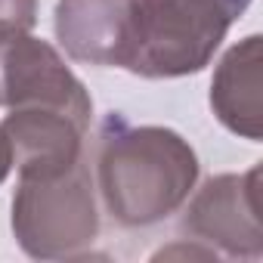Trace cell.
Segmentation results:
<instances>
[{"label": "cell", "instance_id": "1", "mask_svg": "<svg viewBox=\"0 0 263 263\" xmlns=\"http://www.w3.org/2000/svg\"><path fill=\"white\" fill-rule=\"evenodd\" d=\"M198 155L177 130L108 115L96 146V192L105 214L143 229L177 214L198 183Z\"/></svg>", "mask_w": 263, "mask_h": 263}, {"label": "cell", "instance_id": "2", "mask_svg": "<svg viewBox=\"0 0 263 263\" xmlns=\"http://www.w3.org/2000/svg\"><path fill=\"white\" fill-rule=\"evenodd\" d=\"M251 0H130L121 68L140 78H186L211 65Z\"/></svg>", "mask_w": 263, "mask_h": 263}, {"label": "cell", "instance_id": "3", "mask_svg": "<svg viewBox=\"0 0 263 263\" xmlns=\"http://www.w3.org/2000/svg\"><path fill=\"white\" fill-rule=\"evenodd\" d=\"M13 235L34 260L78 257L96 241L99 204L87 158L56 174L19 177L13 195Z\"/></svg>", "mask_w": 263, "mask_h": 263}, {"label": "cell", "instance_id": "4", "mask_svg": "<svg viewBox=\"0 0 263 263\" xmlns=\"http://www.w3.org/2000/svg\"><path fill=\"white\" fill-rule=\"evenodd\" d=\"M50 105L90 127L93 99L59 50L31 31L0 28V108Z\"/></svg>", "mask_w": 263, "mask_h": 263}, {"label": "cell", "instance_id": "5", "mask_svg": "<svg viewBox=\"0 0 263 263\" xmlns=\"http://www.w3.org/2000/svg\"><path fill=\"white\" fill-rule=\"evenodd\" d=\"M195 192V189H192ZM180 220V229L232 260L263 257V223H260V167L245 174L211 177L192 198Z\"/></svg>", "mask_w": 263, "mask_h": 263}, {"label": "cell", "instance_id": "6", "mask_svg": "<svg viewBox=\"0 0 263 263\" xmlns=\"http://www.w3.org/2000/svg\"><path fill=\"white\" fill-rule=\"evenodd\" d=\"M13 155V167L19 177L28 174H56L84 158L87 124L74 115L50 105L10 108L0 124Z\"/></svg>", "mask_w": 263, "mask_h": 263}, {"label": "cell", "instance_id": "7", "mask_svg": "<svg viewBox=\"0 0 263 263\" xmlns=\"http://www.w3.org/2000/svg\"><path fill=\"white\" fill-rule=\"evenodd\" d=\"M263 37L248 34L229 47L211 81V108L229 134L257 143L263 137Z\"/></svg>", "mask_w": 263, "mask_h": 263}, {"label": "cell", "instance_id": "8", "mask_svg": "<svg viewBox=\"0 0 263 263\" xmlns=\"http://www.w3.org/2000/svg\"><path fill=\"white\" fill-rule=\"evenodd\" d=\"M130 0H56L53 31L68 59L121 65L127 47Z\"/></svg>", "mask_w": 263, "mask_h": 263}, {"label": "cell", "instance_id": "9", "mask_svg": "<svg viewBox=\"0 0 263 263\" xmlns=\"http://www.w3.org/2000/svg\"><path fill=\"white\" fill-rule=\"evenodd\" d=\"M37 22V0H0V28L31 31Z\"/></svg>", "mask_w": 263, "mask_h": 263}, {"label": "cell", "instance_id": "10", "mask_svg": "<svg viewBox=\"0 0 263 263\" xmlns=\"http://www.w3.org/2000/svg\"><path fill=\"white\" fill-rule=\"evenodd\" d=\"M13 171V155H10V146H7V137L4 130H0V183H4Z\"/></svg>", "mask_w": 263, "mask_h": 263}]
</instances>
